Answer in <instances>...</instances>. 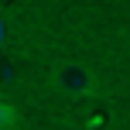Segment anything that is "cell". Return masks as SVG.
Wrapping results in <instances>:
<instances>
[{
  "label": "cell",
  "instance_id": "cell-1",
  "mask_svg": "<svg viewBox=\"0 0 130 130\" xmlns=\"http://www.w3.org/2000/svg\"><path fill=\"white\" fill-rule=\"evenodd\" d=\"M48 82H52V89L58 92V96L86 99V96L96 92L99 79H96V72H92L89 65H82V62H55Z\"/></svg>",
  "mask_w": 130,
  "mask_h": 130
},
{
  "label": "cell",
  "instance_id": "cell-2",
  "mask_svg": "<svg viewBox=\"0 0 130 130\" xmlns=\"http://www.w3.org/2000/svg\"><path fill=\"white\" fill-rule=\"evenodd\" d=\"M0 130H17V110L0 99Z\"/></svg>",
  "mask_w": 130,
  "mask_h": 130
}]
</instances>
